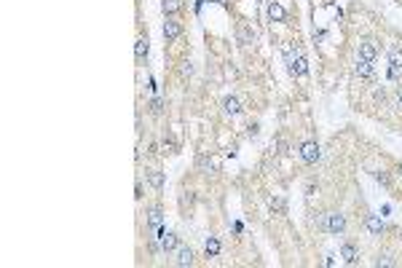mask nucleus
I'll use <instances>...</instances> for the list:
<instances>
[{"instance_id":"obj_1","label":"nucleus","mask_w":402,"mask_h":268,"mask_svg":"<svg viewBox=\"0 0 402 268\" xmlns=\"http://www.w3.org/2000/svg\"><path fill=\"white\" fill-rule=\"evenodd\" d=\"M319 231H327V233H343L346 231V217L341 212H327L322 215V220L316 223Z\"/></svg>"},{"instance_id":"obj_2","label":"nucleus","mask_w":402,"mask_h":268,"mask_svg":"<svg viewBox=\"0 0 402 268\" xmlns=\"http://www.w3.org/2000/svg\"><path fill=\"white\" fill-rule=\"evenodd\" d=\"M284 59H287V64H289V73L293 75H306L308 73V64H306V59L301 54H298L295 49H287L284 51Z\"/></svg>"},{"instance_id":"obj_3","label":"nucleus","mask_w":402,"mask_h":268,"mask_svg":"<svg viewBox=\"0 0 402 268\" xmlns=\"http://www.w3.org/2000/svg\"><path fill=\"white\" fill-rule=\"evenodd\" d=\"M156 233H158L156 239H158V244H161L164 252H172V250H177V247H180V236H177V233H169L164 225H158Z\"/></svg>"},{"instance_id":"obj_4","label":"nucleus","mask_w":402,"mask_h":268,"mask_svg":"<svg viewBox=\"0 0 402 268\" xmlns=\"http://www.w3.org/2000/svg\"><path fill=\"white\" fill-rule=\"evenodd\" d=\"M182 35V22L177 16H166L164 22V38L166 41H177V38Z\"/></svg>"},{"instance_id":"obj_5","label":"nucleus","mask_w":402,"mask_h":268,"mask_svg":"<svg viewBox=\"0 0 402 268\" xmlns=\"http://www.w3.org/2000/svg\"><path fill=\"white\" fill-rule=\"evenodd\" d=\"M301 158L306 161V164H316V161L322 158V150H319V145H316V142H303L301 145Z\"/></svg>"},{"instance_id":"obj_6","label":"nucleus","mask_w":402,"mask_h":268,"mask_svg":"<svg viewBox=\"0 0 402 268\" xmlns=\"http://www.w3.org/2000/svg\"><path fill=\"white\" fill-rule=\"evenodd\" d=\"M357 56H359L362 62H376V56H378L376 43H373V41H362L359 49H357Z\"/></svg>"},{"instance_id":"obj_7","label":"nucleus","mask_w":402,"mask_h":268,"mask_svg":"<svg viewBox=\"0 0 402 268\" xmlns=\"http://www.w3.org/2000/svg\"><path fill=\"white\" fill-rule=\"evenodd\" d=\"M354 73H357L359 78H368V81L376 78V67H373V62H362V59H357V67H354Z\"/></svg>"},{"instance_id":"obj_8","label":"nucleus","mask_w":402,"mask_h":268,"mask_svg":"<svg viewBox=\"0 0 402 268\" xmlns=\"http://www.w3.org/2000/svg\"><path fill=\"white\" fill-rule=\"evenodd\" d=\"M145 177H148V183H151L156 190H164V185H166L164 172H158V169H148V172H145Z\"/></svg>"},{"instance_id":"obj_9","label":"nucleus","mask_w":402,"mask_h":268,"mask_svg":"<svg viewBox=\"0 0 402 268\" xmlns=\"http://www.w3.org/2000/svg\"><path fill=\"white\" fill-rule=\"evenodd\" d=\"M341 257H343V260L349 263V265H354V263L359 260V250H357V247H354L351 242H346V244L341 247Z\"/></svg>"},{"instance_id":"obj_10","label":"nucleus","mask_w":402,"mask_h":268,"mask_svg":"<svg viewBox=\"0 0 402 268\" xmlns=\"http://www.w3.org/2000/svg\"><path fill=\"white\" fill-rule=\"evenodd\" d=\"M368 231L373 236H381L383 231H386V225H383V220L378 215H368Z\"/></svg>"},{"instance_id":"obj_11","label":"nucleus","mask_w":402,"mask_h":268,"mask_svg":"<svg viewBox=\"0 0 402 268\" xmlns=\"http://www.w3.org/2000/svg\"><path fill=\"white\" fill-rule=\"evenodd\" d=\"M177 265H193V250L191 247H180V250H177Z\"/></svg>"},{"instance_id":"obj_12","label":"nucleus","mask_w":402,"mask_h":268,"mask_svg":"<svg viewBox=\"0 0 402 268\" xmlns=\"http://www.w3.org/2000/svg\"><path fill=\"white\" fill-rule=\"evenodd\" d=\"M161 8H164L166 16H174V14L182 11V0H161Z\"/></svg>"},{"instance_id":"obj_13","label":"nucleus","mask_w":402,"mask_h":268,"mask_svg":"<svg viewBox=\"0 0 402 268\" xmlns=\"http://www.w3.org/2000/svg\"><path fill=\"white\" fill-rule=\"evenodd\" d=\"M161 220H164L161 207H151V209H148V225H151V228H158V225H161Z\"/></svg>"},{"instance_id":"obj_14","label":"nucleus","mask_w":402,"mask_h":268,"mask_svg":"<svg viewBox=\"0 0 402 268\" xmlns=\"http://www.w3.org/2000/svg\"><path fill=\"white\" fill-rule=\"evenodd\" d=\"M268 16L274 19V22H284V19H287V11H284V8L279 6V3H268Z\"/></svg>"},{"instance_id":"obj_15","label":"nucleus","mask_w":402,"mask_h":268,"mask_svg":"<svg viewBox=\"0 0 402 268\" xmlns=\"http://www.w3.org/2000/svg\"><path fill=\"white\" fill-rule=\"evenodd\" d=\"M223 110H226L228 116H239V110H241L239 108V99L236 97H226V99H223Z\"/></svg>"},{"instance_id":"obj_16","label":"nucleus","mask_w":402,"mask_h":268,"mask_svg":"<svg viewBox=\"0 0 402 268\" xmlns=\"http://www.w3.org/2000/svg\"><path fill=\"white\" fill-rule=\"evenodd\" d=\"M236 35H239V43H252V41H255V32H252L249 27H244V24L236 30Z\"/></svg>"},{"instance_id":"obj_17","label":"nucleus","mask_w":402,"mask_h":268,"mask_svg":"<svg viewBox=\"0 0 402 268\" xmlns=\"http://www.w3.org/2000/svg\"><path fill=\"white\" fill-rule=\"evenodd\" d=\"M389 62H391V67H397V70H402V49H391L389 51Z\"/></svg>"},{"instance_id":"obj_18","label":"nucleus","mask_w":402,"mask_h":268,"mask_svg":"<svg viewBox=\"0 0 402 268\" xmlns=\"http://www.w3.org/2000/svg\"><path fill=\"white\" fill-rule=\"evenodd\" d=\"M134 54H137V62H145V56H148V41H145V38H139V41H137Z\"/></svg>"},{"instance_id":"obj_19","label":"nucleus","mask_w":402,"mask_h":268,"mask_svg":"<svg viewBox=\"0 0 402 268\" xmlns=\"http://www.w3.org/2000/svg\"><path fill=\"white\" fill-rule=\"evenodd\" d=\"M204 250H207V255H209V257H214V255L220 252V242H217L214 236H209V239H207V247H204Z\"/></svg>"},{"instance_id":"obj_20","label":"nucleus","mask_w":402,"mask_h":268,"mask_svg":"<svg viewBox=\"0 0 402 268\" xmlns=\"http://www.w3.org/2000/svg\"><path fill=\"white\" fill-rule=\"evenodd\" d=\"M151 113H153V116H161V113H164V99H153L151 102Z\"/></svg>"},{"instance_id":"obj_21","label":"nucleus","mask_w":402,"mask_h":268,"mask_svg":"<svg viewBox=\"0 0 402 268\" xmlns=\"http://www.w3.org/2000/svg\"><path fill=\"white\" fill-rule=\"evenodd\" d=\"M271 209H276V212H284V201H282V198H271Z\"/></svg>"},{"instance_id":"obj_22","label":"nucleus","mask_w":402,"mask_h":268,"mask_svg":"<svg viewBox=\"0 0 402 268\" xmlns=\"http://www.w3.org/2000/svg\"><path fill=\"white\" fill-rule=\"evenodd\" d=\"M376 180H378V183H381V185H389V183H391V180H389V175H386V172H376Z\"/></svg>"},{"instance_id":"obj_23","label":"nucleus","mask_w":402,"mask_h":268,"mask_svg":"<svg viewBox=\"0 0 402 268\" xmlns=\"http://www.w3.org/2000/svg\"><path fill=\"white\" fill-rule=\"evenodd\" d=\"M378 265H394V260H391V255H383L378 257Z\"/></svg>"},{"instance_id":"obj_24","label":"nucleus","mask_w":402,"mask_h":268,"mask_svg":"<svg viewBox=\"0 0 402 268\" xmlns=\"http://www.w3.org/2000/svg\"><path fill=\"white\" fill-rule=\"evenodd\" d=\"M161 148H164V153H174V150H177V148H174V142H166V140L161 142Z\"/></svg>"},{"instance_id":"obj_25","label":"nucleus","mask_w":402,"mask_h":268,"mask_svg":"<svg viewBox=\"0 0 402 268\" xmlns=\"http://www.w3.org/2000/svg\"><path fill=\"white\" fill-rule=\"evenodd\" d=\"M399 105H402V89H399Z\"/></svg>"}]
</instances>
